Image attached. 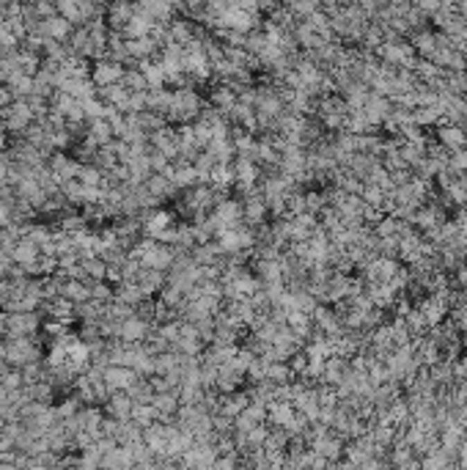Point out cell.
<instances>
[{
  "label": "cell",
  "instance_id": "cell-16",
  "mask_svg": "<svg viewBox=\"0 0 467 470\" xmlns=\"http://www.w3.org/2000/svg\"><path fill=\"white\" fill-rule=\"evenodd\" d=\"M96 99H99V102H105V105H107V107H113V110H124V107H127V102H130V91H127L121 82H116V85L96 88Z\"/></svg>",
  "mask_w": 467,
  "mask_h": 470
},
{
  "label": "cell",
  "instance_id": "cell-18",
  "mask_svg": "<svg viewBox=\"0 0 467 470\" xmlns=\"http://www.w3.org/2000/svg\"><path fill=\"white\" fill-rule=\"evenodd\" d=\"M170 102H173V88H152L146 91V110L157 113V116H168L170 110Z\"/></svg>",
  "mask_w": 467,
  "mask_h": 470
},
{
  "label": "cell",
  "instance_id": "cell-14",
  "mask_svg": "<svg viewBox=\"0 0 467 470\" xmlns=\"http://www.w3.org/2000/svg\"><path fill=\"white\" fill-rule=\"evenodd\" d=\"M170 176H173V173H152V176H149L146 187H149V193L155 195L157 201H165V198H176V195H179V187L173 184Z\"/></svg>",
  "mask_w": 467,
  "mask_h": 470
},
{
  "label": "cell",
  "instance_id": "cell-5",
  "mask_svg": "<svg viewBox=\"0 0 467 470\" xmlns=\"http://www.w3.org/2000/svg\"><path fill=\"white\" fill-rule=\"evenodd\" d=\"M124 80V67L110 61V58H102V61H94L91 64V82L96 88H105V85H116Z\"/></svg>",
  "mask_w": 467,
  "mask_h": 470
},
{
  "label": "cell",
  "instance_id": "cell-31",
  "mask_svg": "<svg viewBox=\"0 0 467 470\" xmlns=\"http://www.w3.org/2000/svg\"><path fill=\"white\" fill-rule=\"evenodd\" d=\"M33 8H36V17L44 22V19H53V17H58V6L55 3H47V0H36L33 3Z\"/></svg>",
  "mask_w": 467,
  "mask_h": 470
},
{
  "label": "cell",
  "instance_id": "cell-17",
  "mask_svg": "<svg viewBox=\"0 0 467 470\" xmlns=\"http://www.w3.org/2000/svg\"><path fill=\"white\" fill-rule=\"evenodd\" d=\"M138 289L143 292V297H157L162 289H165V284H168V275L165 272H157V270H146L143 267V272L138 275Z\"/></svg>",
  "mask_w": 467,
  "mask_h": 470
},
{
  "label": "cell",
  "instance_id": "cell-11",
  "mask_svg": "<svg viewBox=\"0 0 467 470\" xmlns=\"http://www.w3.org/2000/svg\"><path fill=\"white\" fill-rule=\"evenodd\" d=\"M105 410H107V415H110L113 421H121V424H127V421H132L135 401H132L127 393H113V396L105 401Z\"/></svg>",
  "mask_w": 467,
  "mask_h": 470
},
{
  "label": "cell",
  "instance_id": "cell-27",
  "mask_svg": "<svg viewBox=\"0 0 467 470\" xmlns=\"http://www.w3.org/2000/svg\"><path fill=\"white\" fill-rule=\"evenodd\" d=\"M88 292H91V300L94 303H102L107 306L113 300V286L107 281H88Z\"/></svg>",
  "mask_w": 467,
  "mask_h": 470
},
{
  "label": "cell",
  "instance_id": "cell-22",
  "mask_svg": "<svg viewBox=\"0 0 467 470\" xmlns=\"http://www.w3.org/2000/svg\"><path fill=\"white\" fill-rule=\"evenodd\" d=\"M6 85L14 91V99H30L33 96V78H28L22 72H14Z\"/></svg>",
  "mask_w": 467,
  "mask_h": 470
},
{
  "label": "cell",
  "instance_id": "cell-21",
  "mask_svg": "<svg viewBox=\"0 0 467 470\" xmlns=\"http://www.w3.org/2000/svg\"><path fill=\"white\" fill-rule=\"evenodd\" d=\"M121 85L130 91V94H146L149 91V80L143 75L141 67H132V69H124V80Z\"/></svg>",
  "mask_w": 467,
  "mask_h": 470
},
{
  "label": "cell",
  "instance_id": "cell-6",
  "mask_svg": "<svg viewBox=\"0 0 467 470\" xmlns=\"http://www.w3.org/2000/svg\"><path fill=\"white\" fill-rule=\"evenodd\" d=\"M149 146L159 152V155H165L170 162L179 157V132H176V127H162V130H157L149 135Z\"/></svg>",
  "mask_w": 467,
  "mask_h": 470
},
{
  "label": "cell",
  "instance_id": "cell-28",
  "mask_svg": "<svg viewBox=\"0 0 467 470\" xmlns=\"http://www.w3.org/2000/svg\"><path fill=\"white\" fill-rule=\"evenodd\" d=\"M157 418H159V415H157V410L152 404H135V410H132V421H135L141 429H143V426H146V429L155 426Z\"/></svg>",
  "mask_w": 467,
  "mask_h": 470
},
{
  "label": "cell",
  "instance_id": "cell-8",
  "mask_svg": "<svg viewBox=\"0 0 467 470\" xmlns=\"http://www.w3.org/2000/svg\"><path fill=\"white\" fill-rule=\"evenodd\" d=\"M138 380L141 377L132 369H127V366H107L105 369V385L113 393H127Z\"/></svg>",
  "mask_w": 467,
  "mask_h": 470
},
{
  "label": "cell",
  "instance_id": "cell-12",
  "mask_svg": "<svg viewBox=\"0 0 467 470\" xmlns=\"http://www.w3.org/2000/svg\"><path fill=\"white\" fill-rule=\"evenodd\" d=\"M234 105H236V91H234L231 85L218 82V85L209 91V107L218 110V113H223L226 119H229V113L234 110Z\"/></svg>",
  "mask_w": 467,
  "mask_h": 470
},
{
  "label": "cell",
  "instance_id": "cell-13",
  "mask_svg": "<svg viewBox=\"0 0 467 470\" xmlns=\"http://www.w3.org/2000/svg\"><path fill=\"white\" fill-rule=\"evenodd\" d=\"M82 141H88L96 149H105V146H110L116 141V135H113V127L105 119H99V121H88V130H85Z\"/></svg>",
  "mask_w": 467,
  "mask_h": 470
},
{
  "label": "cell",
  "instance_id": "cell-26",
  "mask_svg": "<svg viewBox=\"0 0 467 470\" xmlns=\"http://www.w3.org/2000/svg\"><path fill=\"white\" fill-rule=\"evenodd\" d=\"M152 407L157 410V415H159V418L173 415V412H176V407H179V396H176V393H157L155 401H152Z\"/></svg>",
  "mask_w": 467,
  "mask_h": 470
},
{
  "label": "cell",
  "instance_id": "cell-19",
  "mask_svg": "<svg viewBox=\"0 0 467 470\" xmlns=\"http://www.w3.org/2000/svg\"><path fill=\"white\" fill-rule=\"evenodd\" d=\"M61 297L69 300L72 306H82L91 300V292H88V281H78V278H69V281H61Z\"/></svg>",
  "mask_w": 467,
  "mask_h": 470
},
{
  "label": "cell",
  "instance_id": "cell-4",
  "mask_svg": "<svg viewBox=\"0 0 467 470\" xmlns=\"http://www.w3.org/2000/svg\"><path fill=\"white\" fill-rule=\"evenodd\" d=\"M47 171L53 173V179L58 184H67L72 179H78L80 173V162L69 152H55V155L47 159Z\"/></svg>",
  "mask_w": 467,
  "mask_h": 470
},
{
  "label": "cell",
  "instance_id": "cell-7",
  "mask_svg": "<svg viewBox=\"0 0 467 470\" xmlns=\"http://www.w3.org/2000/svg\"><path fill=\"white\" fill-rule=\"evenodd\" d=\"M173 259H176V250L173 247H168V245H159V242H155L146 253H143V267L146 270H157V272H170V267H173Z\"/></svg>",
  "mask_w": 467,
  "mask_h": 470
},
{
  "label": "cell",
  "instance_id": "cell-25",
  "mask_svg": "<svg viewBox=\"0 0 467 470\" xmlns=\"http://www.w3.org/2000/svg\"><path fill=\"white\" fill-rule=\"evenodd\" d=\"M78 182L82 187H105V173L96 165H80Z\"/></svg>",
  "mask_w": 467,
  "mask_h": 470
},
{
  "label": "cell",
  "instance_id": "cell-23",
  "mask_svg": "<svg viewBox=\"0 0 467 470\" xmlns=\"http://www.w3.org/2000/svg\"><path fill=\"white\" fill-rule=\"evenodd\" d=\"M440 143L446 146V149H462L467 143V135L462 132V127H443L440 130Z\"/></svg>",
  "mask_w": 467,
  "mask_h": 470
},
{
  "label": "cell",
  "instance_id": "cell-20",
  "mask_svg": "<svg viewBox=\"0 0 467 470\" xmlns=\"http://www.w3.org/2000/svg\"><path fill=\"white\" fill-rule=\"evenodd\" d=\"M152 28H155V22H152L149 17L135 14V17L127 22V28L121 31V36H124V42H138V39H146V36L152 33Z\"/></svg>",
  "mask_w": 467,
  "mask_h": 470
},
{
  "label": "cell",
  "instance_id": "cell-9",
  "mask_svg": "<svg viewBox=\"0 0 467 470\" xmlns=\"http://www.w3.org/2000/svg\"><path fill=\"white\" fill-rule=\"evenodd\" d=\"M132 17H135V6L132 3H110L107 11H105V22H107L110 33H121Z\"/></svg>",
  "mask_w": 467,
  "mask_h": 470
},
{
  "label": "cell",
  "instance_id": "cell-2",
  "mask_svg": "<svg viewBox=\"0 0 467 470\" xmlns=\"http://www.w3.org/2000/svg\"><path fill=\"white\" fill-rule=\"evenodd\" d=\"M6 341V363L11 369H25L42 360V333L36 338H3Z\"/></svg>",
  "mask_w": 467,
  "mask_h": 470
},
{
  "label": "cell",
  "instance_id": "cell-34",
  "mask_svg": "<svg viewBox=\"0 0 467 470\" xmlns=\"http://www.w3.org/2000/svg\"><path fill=\"white\" fill-rule=\"evenodd\" d=\"M6 319H8V313L0 311V338H6Z\"/></svg>",
  "mask_w": 467,
  "mask_h": 470
},
{
  "label": "cell",
  "instance_id": "cell-29",
  "mask_svg": "<svg viewBox=\"0 0 467 470\" xmlns=\"http://www.w3.org/2000/svg\"><path fill=\"white\" fill-rule=\"evenodd\" d=\"M0 388L6 393L22 391L25 388V380H22V369H8L3 377H0Z\"/></svg>",
  "mask_w": 467,
  "mask_h": 470
},
{
  "label": "cell",
  "instance_id": "cell-30",
  "mask_svg": "<svg viewBox=\"0 0 467 470\" xmlns=\"http://www.w3.org/2000/svg\"><path fill=\"white\" fill-rule=\"evenodd\" d=\"M82 110H85V121H99V119H105V116H107V105H105V102H99L96 96H94V99H88V102H82Z\"/></svg>",
  "mask_w": 467,
  "mask_h": 470
},
{
  "label": "cell",
  "instance_id": "cell-1",
  "mask_svg": "<svg viewBox=\"0 0 467 470\" xmlns=\"http://www.w3.org/2000/svg\"><path fill=\"white\" fill-rule=\"evenodd\" d=\"M206 107V102L201 99V94L195 88H176L173 91V102H170V110L165 116V121L170 127H184V124H193L201 110Z\"/></svg>",
  "mask_w": 467,
  "mask_h": 470
},
{
  "label": "cell",
  "instance_id": "cell-3",
  "mask_svg": "<svg viewBox=\"0 0 467 470\" xmlns=\"http://www.w3.org/2000/svg\"><path fill=\"white\" fill-rule=\"evenodd\" d=\"M44 319L36 313H8L6 319V338H36L42 333Z\"/></svg>",
  "mask_w": 467,
  "mask_h": 470
},
{
  "label": "cell",
  "instance_id": "cell-10",
  "mask_svg": "<svg viewBox=\"0 0 467 470\" xmlns=\"http://www.w3.org/2000/svg\"><path fill=\"white\" fill-rule=\"evenodd\" d=\"M149 333H152V324L143 322V319H138V316H132V319L121 322L118 338H121L124 344H143V341L149 338Z\"/></svg>",
  "mask_w": 467,
  "mask_h": 470
},
{
  "label": "cell",
  "instance_id": "cell-15",
  "mask_svg": "<svg viewBox=\"0 0 467 470\" xmlns=\"http://www.w3.org/2000/svg\"><path fill=\"white\" fill-rule=\"evenodd\" d=\"M72 33H75V25L69 19H64V17H53V19L42 22V36H47L53 42H64L67 44Z\"/></svg>",
  "mask_w": 467,
  "mask_h": 470
},
{
  "label": "cell",
  "instance_id": "cell-32",
  "mask_svg": "<svg viewBox=\"0 0 467 470\" xmlns=\"http://www.w3.org/2000/svg\"><path fill=\"white\" fill-rule=\"evenodd\" d=\"M14 102H17V99H14V91H11L6 82H3V85H0V113H3L6 107H11Z\"/></svg>",
  "mask_w": 467,
  "mask_h": 470
},
{
  "label": "cell",
  "instance_id": "cell-35",
  "mask_svg": "<svg viewBox=\"0 0 467 470\" xmlns=\"http://www.w3.org/2000/svg\"><path fill=\"white\" fill-rule=\"evenodd\" d=\"M6 149H8V135H6V132H0V155H3Z\"/></svg>",
  "mask_w": 467,
  "mask_h": 470
},
{
  "label": "cell",
  "instance_id": "cell-24",
  "mask_svg": "<svg viewBox=\"0 0 467 470\" xmlns=\"http://www.w3.org/2000/svg\"><path fill=\"white\" fill-rule=\"evenodd\" d=\"M82 275H85V281H105V275H107L105 259H99V256L82 259Z\"/></svg>",
  "mask_w": 467,
  "mask_h": 470
},
{
  "label": "cell",
  "instance_id": "cell-33",
  "mask_svg": "<svg viewBox=\"0 0 467 470\" xmlns=\"http://www.w3.org/2000/svg\"><path fill=\"white\" fill-rule=\"evenodd\" d=\"M226 407H229V410H234V412H239V410L245 407V396H231V399L226 401Z\"/></svg>",
  "mask_w": 467,
  "mask_h": 470
}]
</instances>
